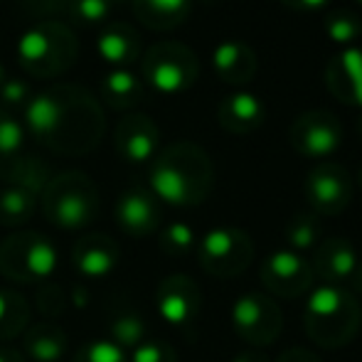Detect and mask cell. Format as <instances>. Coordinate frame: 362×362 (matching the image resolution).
Segmentation results:
<instances>
[{"label":"cell","mask_w":362,"mask_h":362,"mask_svg":"<svg viewBox=\"0 0 362 362\" xmlns=\"http://www.w3.org/2000/svg\"><path fill=\"white\" fill-rule=\"evenodd\" d=\"M276 362H320V358L313 353H308L305 348H291Z\"/></svg>","instance_id":"cell-40"},{"label":"cell","mask_w":362,"mask_h":362,"mask_svg":"<svg viewBox=\"0 0 362 362\" xmlns=\"http://www.w3.org/2000/svg\"><path fill=\"white\" fill-rule=\"evenodd\" d=\"M320 234H323V227H320L318 215H313V212H298L286 224V239L293 249L315 247L320 242Z\"/></svg>","instance_id":"cell-30"},{"label":"cell","mask_w":362,"mask_h":362,"mask_svg":"<svg viewBox=\"0 0 362 362\" xmlns=\"http://www.w3.org/2000/svg\"><path fill=\"white\" fill-rule=\"evenodd\" d=\"M279 3L286 5L288 10H296V13H320L328 8L330 0H279Z\"/></svg>","instance_id":"cell-39"},{"label":"cell","mask_w":362,"mask_h":362,"mask_svg":"<svg viewBox=\"0 0 362 362\" xmlns=\"http://www.w3.org/2000/svg\"><path fill=\"white\" fill-rule=\"evenodd\" d=\"M129 362H177V355L168 343L148 338L136 350H131Z\"/></svg>","instance_id":"cell-37"},{"label":"cell","mask_w":362,"mask_h":362,"mask_svg":"<svg viewBox=\"0 0 362 362\" xmlns=\"http://www.w3.org/2000/svg\"><path fill=\"white\" fill-rule=\"evenodd\" d=\"M35 300H37V310L42 315H47V318H57L64 310V305H67V296H64L62 286H57L54 281L42 284Z\"/></svg>","instance_id":"cell-36"},{"label":"cell","mask_w":362,"mask_h":362,"mask_svg":"<svg viewBox=\"0 0 362 362\" xmlns=\"http://www.w3.org/2000/svg\"><path fill=\"white\" fill-rule=\"evenodd\" d=\"M76 35L62 20H37L18 40V62L30 76L52 79L76 59Z\"/></svg>","instance_id":"cell-5"},{"label":"cell","mask_w":362,"mask_h":362,"mask_svg":"<svg viewBox=\"0 0 362 362\" xmlns=\"http://www.w3.org/2000/svg\"><path fill=\"white\" fill-rule=\"evenodd\" d=\"M37 195L23 190V187H0V224L3 227H23L37 212Z\"/></svg>","instance_id":"cell-27"},{"label":"cell","mask_w":362,"mask_h":362,"mask_svg":"<svg viewBox=\"0 0 362 362\" xmlns=\"http://www.w3.org/2000/svg\"><path fill=\"white\" fill-rule=\"evenodd\" d=\"M232 362H269V358H267V355H262V353H254V350H249V353L237 355Z\"/></svg>","instance_id":"cell-42"},{"label":"cell","mask_w":362,"mask_h":362,"mask_svg":"<svg viewBox=\"0 0 362 362\" xmlns=\"http://www.w3.org/2000/svg\"><path fill=\"white\" fill-rule=\"evenodd\" d=\"M267 119V106L252 91H232L219 101L217 121L227 134L232 136H249L259 129Z\"/></svg>","instance_id":"cell-18"},{"label":"cell","mask_w":362,"mask_h":362,"mask_svg":"<svg viewBox=\"0 0 362 362\" xmlns=\"http://www.w3.org/2000/svg\"><path fill=\"white\" fill-rule=\"evenodd\" d=\"M72 362H129L126 350L114 345L109 338L106 340H89L76 350Z\"/></svg>","instance_id":"cell-34"},{"label":"cell","mask_w":362,"mask_h":362,"mask_svg":"<svg viewBox=\"0 0 362 362\" xmlns=\"http://www.w3.org/2000/svg\"><path fill=\"white\" fill-rule=\"evenodd\" d=\"M5 76H8V72H5L3 62H0V84H3V81H5Z\"/></svg>","instance_id":"cell-44"},{"label":"cell","mask_w":362,"mask_h":362,"mask_svg":"<svg viewBox=\"0 0 362 362\" xmlns=\"http://www.w3.org/2000/svg\"><path fill=\"white\" fill-rule=\"evenodd\" d=\"M114 8L116 5L111 0H69L64 18L79 25H99L111 18Z\"/></svg>","instance_id":"cell-32"},{"label":"cell","mask_w":362,"mask_h":362,"mask_svg":"<svg viewBox=\"0 0 362 362\" xmlns=\"http://www.w3.org/2000/svg\"><path fill=\"white\" fill-rule=\"evenodd\" d=\"M131 8L146 28L168 33L190 18L192 0H131Z\"/></svg>","instance_id":"cell-25"},{"label":"cell","mask_w":362,"mask_h":362,"mask_svg":"<svg viewBox=\"0 0 362 362\" xmlns=\"http://www.w3.org/2000/svg\"><path fill=\"white\" fill-rule=\"evenodd\" d=\"M358 182H360V187H362V168H360V173H358Z\"/></svg>","instance_id":"cell-46"},{"label":"cell","mask_w":362,"mask_h":362,"mask_svg":"<svg viewBox=\"0 0 362 362\" xmlns=\"http://www.w3.org/2000/svg\"><path fill=\"white\" fill-rule=\"evenodd\" d=\"M323 30L335 45L350 47L353 42H358L362 35V15L350 8L330 10L323 18Z\"/></svg>","instance_id":"cell-29"},{"label":"cell","mask_w":362,"mask_h":362,"mask_svg":"<svg viewBox=\"0 0 362 362\" xmlns=\"http://www.w3.org/2000/svg\"><path fill=\"white\" fill-rule=\"evenodd\" d=\"M358 134H360V139H362V114H360V119H358Z\"/></svg>","instance_id":"cell-45"},{"label":"cell","mask_w":362,"mask_h":362,"mask_svg":"<svg viewBox=\"0 0 362 362\" xmlns=\"http://www.w3.org/2000/svg\"><path fill=\"white\" fill-rule=\"evenodd\" d=\"M59 269V252L49 237L33 229L0 242V274L15 284H47Z\"/></svg>","instance_id":"cell-6"},{"label":"cell","mask_w":362,"mask_h":362,"mask_svg":"<svg viewBox=\"0 0 362 362\" xmlns=\"http://www.w3.org/2000/svg\"><path fill=\"white\" fill-rule=\"evenodd\" d=\"M355 279H358V286L362 291V267H358V272H355Z\"/></svg>","instance_id":"cell-43"},{"label":"cell","mask_w":362,"mask_h":362,"mask_svg":"<svg viewBox=\"0 0 362 362\" xmlns=\"http://www.w3.org/2000/svg\"><path fill=\"white\" fill-rule=\"evenodd\" d=\"M212 69L224 84L244 86L257 76L259 57L252 45L242 42V40H224L212 52Z\"/></svg>","instance_id":"cell-20"},{"label":"cell","mask_w":362,"mask_h":362,"mask_svg":"<svg viewBox=\"0 0 362 362\" xmlns=\"http://www.w3.org/2000/svg\"><path fill=\"white\" fill-rule=\"evenodd\" d=\"M42 215L52 227L79 232L96 222L101 197L94 180L81 170L54 173L42 195Z\"/></svg>","instance_id":"cell-4"},{"label":"cell","mask_w":362,"mask_h":362,"mask_svg":"<svg viewBox=\"0 0 362 362\" xmlns=\"http://www.w3.org/2000/svg\"><path fill=\"white\" fill-rule=\"evenodd\" d=\"M101 99L116 111H131L146 99V84L126 67H111L99 81Z\"/></svg>","instance_id":"cell-24"},{"label":"cell","mask_w":362,"mask_h":362,"mask_svg":"<svg viewBox=\"0 0 362 362\" xmlns=\"http://www.w3.org/2000/svg\"><path fill=\"white\" fill-rule=\"evenodd\" d=\"M30 303L23 293L13 288H0V343L15 340L30 325Z\"/></svg>","instance_id":"cell-26"},{"label":"cell","mask_w":362,"mask_h":362,"mask_svg":"<svg viewBox=\"0 0 362 362\" xmlns=\"http://www.w3.org/2000/svg\"><path fill=\"white\" fill-rule=\"evenodd\" d=\"M200 267L210 276L232 279L239 276L254 259V244L247 232L237 227H217L202 237L197 247Z\"/></svg>","instance_id":"cell-8"},{"label":"cell","mask_w":362,"mask_h":362,"mask_svg":"<svg viewBox=\"0 0 362 362\" xmlns=\"http://www.w3.org/2000/svg\"><path fill=\"white\" fill-rule=\"evenodd\" d=\"M362 325V305L343 286H320L305 305V333L320 348L353 343Z\"/></svg>","instance_id":"cell-3"},{"label":"cell","mask_w":362,"mask_h":362,"mask_svg":"<svg viewBox=\"0 0 362 362\" xmlns=\"http://www.w3.org/2000/svg\"><path fill=\"white\" fill-rule=\"evenodd\" d=\"M160 252L165 257H185L195 249L197 237H195V229L185 222H173L168 224L165 229L160 232Z\"/></svg>","instance_id":"cell-31"},{"label":"cell","mask_w":362,"mask_h":362,"mask_svg":"<svg viewBox=\"0 0 362 362\" xmlns=\"http://www.w3.org/2000/svg\"><path fill=\"white\" fill-rule=\"evenodd\" d=\"M111 3H114V5H119V3H126V0H111Z\"/></svg>","instance_id":"cell-47"},{"label":"cell","mask_w":362,"mask_h":362,"mask_svg":"<svg viewBox=\"0 0 362 362\" xmlns=\"http://www.w3.org/2000/svg\"><path fill=\"white\" fill-rule=\"evenodd\" d=\"M158 313L170 325H190L202 308V291L185 274H170L160 281L156 291Z\"/></svg>","instance_id":"cell-13"},{"label":"cell","mask_w":362,"mask_h":362,"mask_svg":"<svg viewBox=\"0 0 362 362\" xmlns=\"http://www.w3.org/2000/svg\"><path fill=\"white\" fill-rule=\"evenodd\" d=\"M0 362H25V358L13 348H0Z\"/></svg>","instance_id":"cell-41"},{"label":"cell","mask_w":362,"mask_h":362,"mask_svg":"<svg viewBox=\"0 0 362 362\" xmlns=\"http://www.w3.org/2000/svg\"><path fill=\"white\" fill-rule=\"evenodd\" d=\"M305 197L313 215L335 217L353 202V177L340 163H320L305 177Z\"/></svg>","instance_id":"cell-11"},{"label":"cell","mask_w":362,"mask_h":362,"mask_svg":"<svg viewBox=\"0 0 362 362\" xmlns=\"http://www.w3.org/2000/svg\"><path fill=\"white\" fill-rule=\"evenodd\" d=\"M114 148L131 165H146L160 151V129L146 114H126L116 124Z\"/></svg>","instance_id":"cell-14"},{"label":"cell","mask_w":362,"mask_h":362,"mask_svg":"<svg viewBox=\"0 0 362 362\" xmlns=\"http://www.w3.org/2000/svg\"><path fill=\"white\" fill-rule=\"evenodd\" d=\"M288 144L303 158H328L343 144V124L325 109H308L288 126Z\"/></svg>","instance_id":"cell-9"},{"label":"cell","mask_w":362,"mask_h":362,"mask_svg":"<svg viewBox=\"0 0 362 362\" xmlns=\"http://www.w3.org/2000/svg\"><path fill=\"white\" fill-rule=\"evenodd\" d=\"M25 8L40 20H57L67 13L69 0H23Z\"/></svg>","instance_id":"cell-38"},{"label":"cell","mask_w":362,"mask_h":362,"mask_svg":"<svg viewBox=\"0 0 362 362\" xmlns=\"http://www.w3.org/2000/svg\"><path fill=\"white\" fill-rule=\"evenodd\" d=\"M109 340L114 345H119L121 350H136L141 343L148 340V325L146 318L141 313L131 308L116 310L109 318Z\"/></svg>","instance_id":"cell-28"},{"label":"cell","mask_w":362,"mask_h":362,"mask_svg":"<svg viewBox=\"0 0 362 362\" xmlns=\"http://www.w3.org/2000/svg\"><path fill=\"white\" fill-rule=\"evenodd\" d=\"M23 126L45 148L62 156H86L99 146L106 129L101 104L76 84L49 86L33 94L23 111Z\"/></svg>","instance_id":"cell-1"},{"label":"cell","mask_w":362,"mask_h":362,"mask_svg":"<svg viewBox=\"0 0 362 362\" xmlns=\"http://www.w3.org/2000/svg\"><path fill=\"white\" fill-rule=\"evenodd\" d=\"M325 86L340 104L362 109V49L345 47L325 67Z\"/></svg>","instance_id":"cell-17"},{"label":"cell","mask_w":362,"mask_h":362,"mask_svg":"<svg viewBox=\"0 0 362 362\" xmlns=\"http://www.w3.org/2000/svg\"><path fill=\"white\" fill-rule=\"evenodd\" d=\"M232 325L249 345H272L284 328V315L269 296L247 293L232 305Z\"/></svg>","instance_id":"cell-10"},{"label":"cell","mask_w":362,"mask_h":362,"mask_svg":"<svg viewBox=\"0 0 362 362\" xmlns=\"http://www.w3.org/2000/svg\"><path fill=\"white\" fill-rule=\"evenodd\" d=\"M116 224L129 237H148L160 229L163 207L160 200L144 185H131L119 195L114 207Z\"/></svg>","instance_id":"cell-12"},{"label":"cell","mask_w":362,"mask_h":362,"mask_svg":"<svg viewBox=\"0 0 362 362\" xmlns=\"http://www.w3.org/2000/svg\"><path fill=\"white\" fill-rule=\"evenodd\" d=\"M25 136H28V131H25L23 121L0 106V158L15 156L23 151Z\"/></svg>","instance_id":"cell-33"},{"label":"cell","mask_w":362,"mask_h":362,"mask_svg":"<svg viewBox=\"0 0 362 362\" xmlns=\"http://www.w3.org/2000/svg\"><path fill=\"white\" fill-rule=\"evenodd\" d=\"M96 52L111 67H126L139 62L144 54V40L129 23H109L96 37Z\"/></svg>","instance_id":"cell-22"},{"label":"cell","mask_w":362,"mask_h":362,"mask_svg":"<svg viewBox=\"0 0 362 362\" xmlns=\"http://www.w3.org/2000/svg\"><path fill=\"white\" fill-rule=\"evenodd\" d=\"M215 165L202 146L192 141L170 144L151 160L148 190L173 207H195L210 197Z\"/></svg>","instance_id":"cell-2"},{"label":"cell","mask_w":362,"mask_h":362,"mask_svg":"<svg viewBox=\"0 0 362 362\" xmlns=\"http://www.w3.org/2000/svg\"><path fill=\"white\" fill-rule=\"evenodd\" d=\"M54 177V170L45 158L33 156V153H15V156L0 158V180L3 185L23 187L33 195H42L45 187Z\"/></svg>","instance_id":"cell-21"},{"label":"cell","mask_w":362,"mask_h":362,"mask_svg":"<svg viewBox=\"0 0 362 362\" xmlns=\"http://www.w3.org/2000/svg\"><path fill=\"white\" fill-rule=\"evenodd\" d=\"M313 274L323 279L325 286H343L348 279L355 276L360 262L353 244L348 239H325L318 244L313 254Z\"/></svg>","instance_id":"cell-19"},{"label":"cell","mask_w":362,"mask_h":362,"mask_svg":"<svg viewBox=\"0 0 362 362\" xmlns=\"http://www.w3.org/2000/svg\"><path fill=\"white\" fill-rule=\"evenodd\" d=\"M121 262V247L109 234H84L72 247V264L81 279H106Z\"/></svg>","instance_id":"cell-16"},{"label":"cell","mask_w":362,"mask_h":362,"mask_svg":"<svg viewBox=\"0 0 362 362\" xmlns=\"http://www.w3.org/2000/svg\"><path fill=\"white\" fill-rule=\"evenodd\" d=\"M355 3H358V5H362V0H355Z\"/></svg>","instance_id":"cell-48"},{"label":"cell","mask_w":362,"mask_h":362,"mask_svg":"<svg viewBox=\"0 0 362 362\" xmlns=\"http://www.w3.org/2000/svg\"><path fill=\"white\" fill-rule=\"evenodd\" d=\"M33 99V89L25 79L18 76H5V81L0 84V106L10 114H15L18 109L25 111V106Z\"/></svg>","instance_id":"cell-35"},{"label":"cell","mask_w":362,"mask_h":362,"mask_svg":"<svg viewBox=\"0 0 362 362\" xmlns=\"http://www.w3.org/2000/svg\"><path fill=\"white\" fill-rule=\"evenodd\" d=\"M69 335L62 325L52 320H40L25 328L23 333V358L33 362H59L67 355Z\"/></svg>","instance_id":"cell-23"},{"label":"cell","mask_w":362,"mask_h":362,"mask_svg":"<svg viewBox=\"0 0 362 362\" xmlns=\"http://www.w3.org/2000/svg\"><path fill=\"white\" fill-rule=\"evenodd\" d=\"M313 267L296 252H276L262 264V281L274 296L298 298L313 286Z\"/></svg>","instance_id":"cell-15"},{"label":"cell","mask_w":362,"mask_h":362,"mask_svg":"<svg viewBox=\"0 0 362 362\" xmlns=\"http://www.w3.org/2000/svg\"><path fill=\"white\" fill-rule=\"evenodd\" d=\"M200 76V59L187 45L165 40L141 54V79L153 91L175 96L187 91Z\"/></svg>","instance_id":"cell-7"}]
</instances>
